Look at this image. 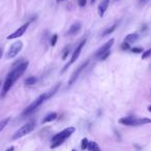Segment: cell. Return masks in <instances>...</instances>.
<instances>
[{"label":"cell","instance_id":"1","mask_svg":"<svg viewBox=\"0 0 151 151\" xmlns=\"http://www.w3.org/2000/svg\"><path fill=\"white\" fill-rule=\"evenodd\" d=\"M29 62L28 61H22L20 64L18 65H13V68L9 73L6 79L4 81V84L2 86V91H1V96H5L7 92H9V90L12 89V87L14 86L18 79H20L22 75L26 71Z\"/></svg>","mask_w":151,"mask_h":151},{"label":"cell","instance_id":"2","mask_svg":"<svg viewBox=\"0 0 151 151\" xmlns=\"http://www.w3.org/2000/svg\"><path fill=\"white\" fill-rule=\"evenodd\" d=\"M61 84L60 83H58V84L56 85V86L54 87V88L52 89V90L48 91V92H45L42 93V94H40V96L37 97V99H35V101H33V103H31L29 106H28L27 108H26L25 110L23 111V113H22V117H25V116H29L30 114H32L34 111H35L37 108H40V106L42 105V104L45 103V101H47L48 99H50L51 97H53L55 94H56V92L58 91V89L60 88Z\"/></svg>","mask_w":151,"mask_h":151},{"label":"cell","instance_id":"3","mask_svg":"<svg viewBox=\"0 0 151 151\" xmlns=\"http://www.w3.org/2000/svg\"><path fill=\"white\" fill-rule=\"evenodd\" d=\"M75 132H76V128L70 126V127L64 128L62 132L56 134L52 138V140H51V149L58 148L59 146H61Z\"/></svg>","mask_w":151,"mask_h":151},{"label":"cell","instance_id":"4","mask_svg":"<svg viewBox=\"0 0 151 151\" xmlns=\"http://www.w3.org/2000/svg\"><path fill=\"white\" fill-rule=\"evenodd\" d=\"M120 124L126 126H140L145 125V124H150L151 119L147 117H134V116H126V117H121L118 120Z\"/></svg>","mask_w":151,"mask_h":151},{"label":"cell","instance_id":"5","mask_svg":"<svg viewBox=\"0 0 151 151\" xmlns=\"http://www.w3.org/2000/svg\"><path fill=\"white\" fill-rule=\"evenodd\" d=\"M114 42H115V40L111 38V40H109V42H107L105 45H103L95 53V58L101 61H105L110 56V54H111V48L113 47Z\"/></svg>","mask_w":151,"mask_h":151},{"label":"cell","instance_id":"6","mask_svg":"<svg viewBox=\"0 0 151 151\" xmlns=\"http://www.w3.org/2000/svg\"><path fill=\"white\" fill-rule=\"evenodd\" d=\"M35 124H36V122H35V120H33V119L28 121L27 123L24 124L23 126H21V127L15 132V134L13 136V140H18V139H21V138H23V137H25L26 134H30V132L35 128Z\"/></svg>","mask_w":151,"mask_h":151},{"label":"cell","instance_id":"7","mask_svg":"<svg viewBox=\"0 0 151 151\" xmlns=\"http://www.w3.org/2000/svg\"><path fill=\"white\" fill-rule=\"evenodd\" d=\"M86 42H87V40L86 38H83V40H80V42L78 44V46L76 47V49H75V51H73V55H71V57H70V59H69V61L66 63V64L64 65V67H63L62 69H61V73H64L65 70H66L67 68H68L70 65H73V63L77 61V59L79 58V56H80V54H81V52H82V50H83V48H84V46H85V44H86Z\"/></svg>","mask_w":151,"mask_h":151},{"label":"cell","instance_id":"8","mask_svg":"<svg viewBox=\"0 0 151 151\" xmlns=\"http://www.w3.org/2000/svg\"><path fill=\"white\" fill-rule=\"evenodd\" d=\"M23 49V42L21 40H18V42H14L13 45L11 46V48L9 49L6 54V59H13L19 54L20 52Z\"/></svg>","mask_w":151,"mask_h":151},{"label":"cell","instance_id":"9","mask_svg":"<svg viewBox=\"0 0 151 151\" xmlns=\"http://www.w3.org/2000/svg\"><path fill=\"white\" fill-rule=\"evenodd\" d=\"M88 63H89V60H86L85 62L81 63V64L79 65V66L77 67V68H76V70L73 71V75L70 76V79H69V81H68V86H71L73 84H75L76 81L78 80V78L80 77V75L82 73V71L84 70V69L87 67Z\"/></svg>","mask_w":151,"mask_h":151},{"label":"cell","instance_id":"10","mask_svg":"<svg viewBox=\"0 0 151 151\" xmlns=\"http://www.w3.org/2000/svg\"><path fill=\"white\" fill-rule=\"evenodd\" d=\"M29 25H30V22H27V23L23 24V25L20 26V27L18 28L15 32H13L12 34H9V35L6 37V40H16V38H18V37H21V36L24 35V34H25V32L27 31Z\"/></svg>","mask_w":151,"mask_h":151},{"label":"cell","instance_id":"11","mask_svg":"<svg viewBox=\"0 0 151 151\" xmlns=\"http://www.w3.org/2000/svg\"><path fill=\"white\" fill-rule=\"evenodd\" d=\"M111 0H103L101 3L99 4V7H97V12H99V16L101 18H103L105 16L106 12H107L108 7H109V3Z\"/></svg>","mask_w":151,"mask_h":151},{"label":"cell","instance_id":"12","mask_svg":"<svg viewBox=\"0 0 151 151\" xmlns=\"http://www.w3.org/2000/svg\"><path fill=\"white\" fill-rule=\"evenodd\" d=\"M81 28H82V23H81V22H76V23H73V25L69 27L68 31H67V34H68V35H73V34L79 33Z\"/></svg>","mask_w":151,"mask_h":151},{"label":"cell","instance_id":"13","mask_svg":"<svg viewBox=\"0 0 151 151\" xmlns=\"http://www.w3.org/2000/svg\"><path fill=\"white\" fill-rule=\"evenodd\" d=\"M57 117H58V115H57L56 112H51V113H48L44 117L42 123V124H46V123H49V122H52V121H54V120H56Z\"/></svg>","mask_w":151,"mask_h":151},{"label":"cell","instance_id":"14","mask_svg":"<svg viewBox=\"0 0 151 151\" xmlns=\"http://www.w3.org/2000/svg\"><path fill=\"white\" fill-rule=\"evenodd\" d=\"M138 40H139V34L137 32H134V33L127 34L125 36V38H124V42H128V44H132V42H136Z\"/></svg>","mask_w":151,"mask_h":151},{"label":"cell","instance_id":"15","mask_svg":"<svg viewBox=\"0 0 151 151\" xmlns=\"http://www.w3.org/2000/svg\"><path fill=\"white\" fill-rule=\"evenodd\" d=\"M87 150L88 151H101L99 145L94 141H89L88 146H87Z\"/></svg>","mask_w":151,"mask_h":151},{"label":"cell","instance_id":"16","mask_svg":"<svg viewBox=\"0 0 151 151\" xmlns=\"http://www.w3.org/2000/svg\"><path fill=\"white\" fill-rule=\"evenodd\" d=\"M116 28H117V24H114V25H112V26H110L109 28H107V29L104 31V33H103V37H105V36H107L108 34H111V33H113L114 31L116 30Z\"/></svg>","mask_w":151,"mask_h":151},{"label":"cell","instance_id":"17","mask_svg":"<svg viewBox=\"0 0 151 151\" xmlns=\"http://www.w3.org/2000/svg\"><path fill=\"white\" fill-rule=\"evenodd\" d=\"M36 82H37V78H36V77H33V76L28 77V78L25 80V84L28 85V86H32V85H34Z\"/></svg>","mask_w":151,"mask_h":151},{"label":"cell","instance_id":"18","mask_svg":"<svg viewBox=\"0 0 151 151\" xmlns=\"http://www.w3.org/2000/svg\"><path fill=\"white\" fill-rule=\"evenodd\" d=\"M9 121H11V118H9V117L5 118V119H3V120H1V121H0V132H1L3 129H4L5 126H6L7 124H9Z\"/></svg>","mask_w":151,"mask_h":151},{"label":"cell","instance_id":"19","mask_svg":"<svg viewBox=\"0 0 151 151\" xmlns=\"http://www.w3.org/2000/svg\"><path fill=\"white\" fill-rule=\"evenodd\" d=\"M89 140L87 138H83L81 141V149L82 150H87V146H88Z\"/></svg>","mask_w":151,"mask_h":151},{"label":"cell","instance_id":"20","mask_svg":"<svg viewBox=\"0 0 151 151\" xmlns=\"http://www.w3.org/2000/svg\"><path fill=\"white\" fill-rule=\"evenodd\" d=\"M151 57V49H148V50L144 51L142 53V59L143 60H146V59L150 58Z\"/></svg>","mask_w":151,"mask_h":151},{"label":"cell","instance_id":"21","mask_svg":"<svg viewBox=\"0 0 151 151\" xmlns=\"http://www.w3.org/2000/svg\"><path fill=\"white\" fill-rule=\"evenodd\" d=\"M130 52L134 53V54H142L144 52L143 48H140V47H137V48H132L130 49Z\"/></svg>","mask_w":151,"mask_h":151},{"label":"cell","instance_id":"22","mask_svg":"<svg viewBox=\"0 0 151 151\" xmlns=\"http://www.w3.org/2000/svg\"><path fill=\"white\" fill-rule=\"evenodd\" d=\"M57 40H58V35H57V34H53V36L51 37V42H50L51 46H52V47L56 46Z\"/></svg>","mask_w":151,"mask_h":151},{"label":"cell","instance_id":"23","mask_svg":"<svg viewBox=\"0 0 151 151\" xmlns=\"http://www.w3.org/2000/svg\"><path fill=\"white\" fill-rule=\"evenodd\" d=\"M121 50H123V51H127V50H130V44H128V42H122V45H121Z\"/></svg>","mask_w":151,"mask_h":151},{"label":"cell","instance_id":"24","mask_svg":"<svg viewBox=\"0 0 151 151\" xmlns=\"http://www.w3.org/2000/svg\"><path fill=\"white\" fill-rule=\"evenodd\" d=\"M68 55H69V47H66V48L63 50V54H62V59H63V60H65Z\"/></svg>","mask_w":151,"mask_h":151},{"label":"cell","instance_id":"25","mask_svg":"<svg viewBox=\"0 0 151 151\" xmlns=\"http://www.w3.org/2000/svg\"><path fill=\"white\" fill-rule=\"evenodd\" d=\"M87 3V0H78V4L80 7H84Z\"/></svg>","mask_w":151,"mask_h":151},{"label":"cell","instance_id":"26","mask_svg":"<svg viewBox=\"0 0 151 151\" xmlns=\"http://www.w3.org/2000/svg\"><path fill=\"white\" fill-rule=\"evenodd\" d=\"M14 150H15V147H14V146H11V147H9V148H7L5 151H14Z\"/></svg>","mask_w":151,"mask_h":151},{"label":"cell","instance_id":"27","mask_svg":"<svg viewBox=\"0 0 151 151\" xmlns=\"http://www.w3.org/2000/svg\"><path fill=\"white\" fill-rule=\"evenodd\" d=\"M2 55H3V50L2 49H0V59L2 58Z\"/></svg>","mask_w":151,"mask_h":151},{"label":"cell","instance_id":"28","mask_svg":"<svg viewBox=\"0 0 151 151\" xmlns=\"http://www.w3.org/2000/svg\"><path fill=\"white\" fill-rule=\"evenodd\" d=\"M148 111L151 113V106H149V107H148Z\"/></svg>","mask_w":151,"mask_h":151},{"label":"cell","instance_id":"29","mask_svg":"<svg viewBox=\"0 0 151 151\" xmlns=\"http://www.w3.org/2000/svg\"><path fill=\"white\" fill-rule=\"evenodd\" d=\"M62 1H65V0H57V2H62Z\"/></svg>","mask_w":151,"mask_h":151},{"label":"cell","instance_id":"30","mask_svg":"<svg viewBox=\"0 0 151 151\" xmlns=\"http://www.w3.org/2000/svg\"><path fill=\"white\" fill-rule=\"evenodd\" d=\"M95 1H96V0H91V3H94Z\"/></svg>","mask_w":151,"mask_h":151},{"label":"cell","instance_id":"31","mask_svg":"<svg viewBox=\"0 0 151 151\" xmlns=\"http://www.w3.org/2000/svg\"><path fill=\"white\" fill-rule=\"evenodd\" d=\"M71 151H77V150H76V149H73V150H71Z\"/></svg>","mask_w":151,"mask_h":151},{"label":"cell","instance_id":"32","mask_svg":"<svg viewBox=\"0 0 151 151\" xmlns=\"http://www.w3.org/2000/svg\"><path fill=\"white\" fill-rule=\"evenodd\" d=\"M116 1H119V0H116Z\"/></svg>","mask_w":151,"mask_h":151},{"label":"cell","instance_id":"33","mask_svg":"<svg viewBox=\"0 0 151 151\" xmlns=\"http://www.w3.org/2000/svg\"><path fill=\"white\" fill-rule=\"evenodd\" d=\"M141 1H144V0H141Z\"/></svg>","mask_w":151,"mask_h":151},{"label":"cell","instance_id":"34","mask_svg":"<svg viewBox=\"0 0 151 151\" xmlns=\"http://www.w3.org/2000/svg\"><path fill=\"white\" fill-rule=\"evenodd\" d=\"M0 85H1V82H0Z\"/></svg>","mask_w":151,"mask_h":151}]
</instances>
